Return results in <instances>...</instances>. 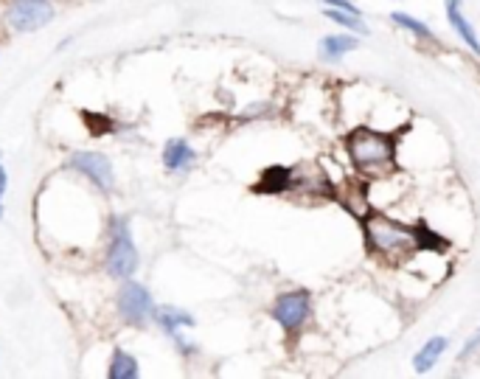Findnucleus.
I'll return each instance as SVG.
<instances>
[{
    "mask_svg": "<svg viewBox=\"0 0 480 379\" xmlns=\"http://www.w3.org/2000/svg\"><path fill=\"white\" fill-rule=\"evenodd\" d=\"M345 147H348L351 163L368 177H379L394 169V141L388 135H379L371 130H354Z\"/></svg>",
    "mask_w": 480,
    "mask_h": 379,
    "instance_id": "f257e3e1",
    "label": "nucleus"
},
{
    "mask_svg": "<svg viewBox=\"0 0 480 379\" xmlns=\"http://www.w3.org/2000/svg\"><path fill=\"white\" fill-rule=\"evenodd\" d=\"M118 312L130 320V323H147L152 315H155V303L152 295L144 284H135V281H127L118 293Z\"/></svg>",
    "mask_w": 480,
    "mask_h": 379,
    "instance_id": "423d86ee",
    "label": "nucleus"
},
{
    "mask_svg": "<svg viewBox=\"0 0 480 379\" xmlns=\"http://www.w3.org/2000/svg\"><path fill=\"white\" fill-rule=\"evenodd\" d=\"M194 160H197V152L191 149L188 141H183V138H171L166 144V149H163V163H166L168 171H183Z\"/></svg>",
    "mask_w": 480,
    "mask_h": 379,
    "instance_id": "6e6552de",
    "label": "nucleus"
},
{
    "mask_svg": "<svg viewBox=\"0 0 480 379\" xmlns=\"http://www.w3.org/2000/svg\"><path fill=\"white\" fill-rule=\"evenodd\" d=\"M309 312H312V301L307 293H284L273 303V317L284 332H298L309 320Z\"/></svg>",
    "mask_w": 480,
    "mask_h": 379,
    "instance_id": "39448f33",
    "label": "nucleus"
},
{
    "mask_svg": "<svg viewBox=\"0 0 480 379\" xmlns=\"http://www.w3.org/2000/svg\"><path fill=\"white\" fill-rule=\"evenodd\" d=\"M326 14H328V20H334V23H340V26H345L348 31H357V34H365V31H368V28L362 26L360 14H348V11H340V9H328Z\"/></svg>",
    "mask_w": 480,
    "mask_h": 379,
    "instance_id": "dca6fc26",
    "label": "nucleus"
},
{
    "mask_svg": "<svg viewBox=\"0 0 480 379\" xmlns=\"http://www.w3.org/2000/svg\"><path fill=\"white\" fill-rule=\"evenodd\" d=\"M155 320L168 332V334H177L183 326H194V317L183 309H174V306H163V309H155Z\"/></svg>",
    "mask_w": 480,
    "mask_h": 379,
    "instance_id": "f8f14e48",
    "label": "nucleus"
},
{
    "mask_svg": "<svg viewBox=\"0 0 480 379\" xmlns=\"http://www.w3.org/2000/svg\"><path fill=\"white\" fill-rule=\"evenodd\" d=\"M54 20V6L48 0H11L6 9V23L14 31H37Z\"/></svg>",
    "mask_w": 480,
    "mask_h": 379,
    "instance_id": "7ed1b4c3",
    "label": "nucleus"
},
{
    "mask_svg": "<svg viewBox=\"0 0 480 379\" xmlns=\"http://www.w3.org/2000/svg\"><path fill=\"white\" fill-rule=\"evenodd\" d=\"M447 351V337H430L424 346H421V351L413 357V368L418 371V374H427L435 363H438V357Z\"/></svg>",
    "mask_w": 480,
    "mask_h": 379,
    "instance_id": "1a4fd4ad",
    "label": "nucleus"
},
{
    "mask_svg": "<svg viewBox=\"0 0 480 379\" xmlns=\"http://www.w3.org/2000/svg\"><path fill=\"white\" fill-rule=\"evenodd\" d=\"M323 6H328V9H340V11H348V14H360V9L351 3V0H320Z\"/></svg>",
    "mask_w": 480,
    "mask_h": 379,
    "instance_id": "f3484780",
    "label": "nucleus"
},
{
    "mask_svg": "<svg viewBox=\"0 0 480 379\" xmlns=\"http://www.w3.org/2000/svg\"><path fill=\"white\" fill-rule=\"evenodd\" d=\"M357 48V37H348V34H331V37H323L320 40V57L323 60H340L345 57L348 51Z\"/></svg>",
    "mask_w": 480,
    "mask_h": 379,
    "instance_id": "9d476101",
    "label": "nucleus"
},
{
    "mask_svg": "<svg viewBox=\"0 0 480 379\" xmlns=\"http://www.w3.org/2000/svg\"><path fill=\"white\" fill-rule=\"evenodd\" d=\"M71 166L79 169L84 177H90L101 191L113 188V180H115L113 177V166H110V160L101 152H74Z\"/></svg>",
    "mask_w": 480,
    "mask_h": 379,
    "instance_id": "0eeeda50",
    "label": "nucleus"
},
{
    "mask_svg": "<svg viewBox=\"0 0 480 379\" xmlns=\"http://www.w3.org/2000/svg\"><path fill=\"white\" fill-rule=\"evenodd\" d=\"M110 379H135L138 377V360L121 349L113 351V360H110Z\"/></svg>",
    "mask_w": 480,
    "mask_h": 379,
    "instance_id": "ddd939ff",
    "label": "nucleus"
},
{
    "mask_svg": "<svg viewBox=\"0 0 480 379\" xmlns=\"http://www.w3.org/2000/svg\"><path fill=\"white\" fill-rule=\"evenodd\" d=\"M394 23L401 26L404 31H413V34H416V37H421V40H433V31H430L421 20H416V17L404 14V11H396V14H394Z\"/></svg>",
    "mask_w": 480,
    "mask_h": 379,
    "instance_id": "2eb2a0df",
    "label": "nucleus"
},
{
    "mask_svg": "<svg viewBox=\"0 0 480 379\" xmlns=\"http://www.w3.org/2000/svg\"><path fill=\"white\" fill-rule=\"evenodd\" d=\"M107 270H110V276H115V278H130V276L138 270V250H135V242H132V236L127 233L124 225L115 227V239L110 242Z\"/></svg>",
    "mask_w": 480,
    "mask_h": 379,
    "instance_id": "20e7f679",
    "label": "nucleus"
},
{
    "mask_svg": "<svg viewBox=\"0 0 480 379\" xmlns=\"http://www.w3.org/2000/svg\"><path fill=\"white\" fill-rule=\"evenodd\" d=\"M447 6H461V0H447Z\"/></svg>",
    "mask_w": 480,
    "mask_h": 379,
    "instance_id": "aec40b11",
    "label": "nucleus"
},
{
    "mask_svg": "<svg viewBox=\"0 0 480 379\" xmlns=\"http://www.w3.org/2000/svg\"><path fill=\"white\" fill-rule=\"evenodd\" d=\"M290 186H292L290 169H267L258 188H261V191H287Z\"/></svg>",
    "mask_w": 480,
    "mask_h": 379,
    "instance_id": "4468645a",
    "label": "nucleus"
},
{
    "mask_svg": "<svg viewBox=\"0 0 480 379\" xmlns=\"http://www.w3.org/2000/svg\"><path fill=\"white\" fill-rule=\"evenodd\" d=\"M6 188H8V174H6V169H3V163H0V200H3ZM0 217H3V205H0Z\"/></svg>",
    "mask_w": 480,
    "mask_h": 379,
    "instance_id": "6ab92c4d",
    "label": "nucleus"
},
{
    "mask_svg": "<svg viewBox=\"0 0 480 379\" xmlns=\"http://www.w3.org/2000/svg\"><path fill=\"white\" fill-rule=\"evenodd\" d=\"M478 346H480V329H478V332H475V334H472V337H469V340H467V346H464V351H461V357H469V354H472V351H475Z\"/></svg>",
    "mask_w": 480,
    "mask_h": 379,
    "instance_id": "a211bd4d",
    "label": "nucleus"
},
{
    "mask_svg": "<svg viewBox=\"0 0 480 379\" xmlns=\"http://www.w3.org/2000/svg\"><path fill=\"white\" fill-rule=\"evenodd\" d=\"M365 242L374 253L385 256V259H401L410 256L418 247L416 230L404 227L394 220H388L385 214H371L365 217Z\"/></svg>",
    "mask_w": 480,
    "mask_h": 379,
    "instance_id": "f03ea898",
    "label": "nucleus"
},
{
    "mask_svg": "<svg viewBox=\"0 0 480 379\" xmlns=\"http://www.w3.org/2000/svg\"><path fill=\"white\" fill-rule=\"evenodd\" d=\"M447 17H450V26L458 31V37L469 45V51L472 54H480V40L478 34H475V28H472V23L458 11V6H447Z\"/></svg>",
    "mask_w": 480,
    "mask_h": 379,
    "instance_id": "9b49d317",
    "label": "nucleus"
}]
</instances>
